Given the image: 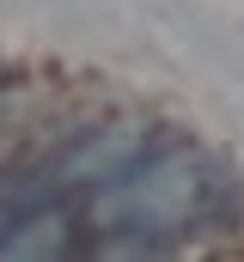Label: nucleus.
I'll list each match as a JSON object with an SVG mask.
<instances>
[{
    "instance_id": "obj_1",
    "label": "nucleus",
    "mask_w": 244,
    "mask_h": 262,
    "mask_svg": "<svg viewBox=\"0 0 244 262\" xmlns=\"http://www.w3.org/2000/svg\"><path fill=\"white\" fill-rule=\"evenodd\" d=\"M0 85H6V67H0Z\"/></svg>"
}]
</instances>
